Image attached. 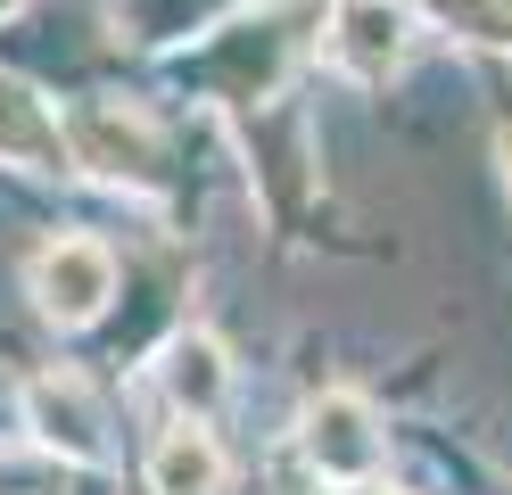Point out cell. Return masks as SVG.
Here are the masks:
<instances>
[{
	"label": "cell",
	"instance_id": "1",
	"mask_svg": "<svg viewBox=\"0 0 512 495\" xmlns=\"http://www.w3.org/2000/svg\"><path fill=\"white\" fill-rule=\"evenodd\" d=\"M58 149H67L83 174H100L116 190H157V124L141 108H124V99H75L67 116H58Z\"/></svg>",
	"mask_w": 512,
	"mask_h": 495
},
{
	"label": "cell",
	"instance_id": "2",
	"mask_svg": "<svg viewBox=\"0 0 512 495\" xmlns=\"http://www.w3.org/2000/svg\"><path fill=\"white\" fill-rule=\"evenodd\" d=\"M413 42H422L413 0H331V17H323V58H331V75H347V83L405 75Z\"/></svg>",
	"mask_w": 512,
	"mask_h": 495
},
{
	"label": "cell",
	"instance_id": "3",
	"mask_svg": "<svg viewBox=\"0 0 512 495\" xmlns=\"http://www.w3.org/2000/svg\"><path fill=\"white\" fill-rule=\"evenodd\" d=\"M298 454H306V471L331 479V487H372L380 479V413H372V396L323 388L298 413Z\"/></svg>",
	"mask_w": 512,
	"mask_h": 495
},
{
	"label": "cell",
	"instance_id": "4",
	"mask_svg": "<svg viewBox=\"0 0 512 495\" xmlns=\"http://www.w3.org/2000/svg\"><path fill=\"white\" fill-rule=\"evenodd\" d=\"M25 289H34L42 322H58V330H91V322L108 314V297H116V256H108V240H83V231H67V240H42L34 264H25Z\"/></svg>",
	"mask_w": 512,
	"mask_h": 495
},
{
	"label": "cell",
	"instance_id": "5",
	"mask_svg": "<svg viewBox=\"0 0 512 495\" xmlns=\"http://www.w3.org/2000/svg\"><path fill=\"white\" fill-rule=\"evenodd\" d=\"M25 429H34V446L58 454V462H108V413L100 396H91L83 372H42L25 380Z\"/></svg>",
	"mask_w": 512,
	"mask_h": 495
},
{
	"label": "cell",
	"instance_id": "6",
	"mask_svg": "<svg viewBox=\"0 0 512 495\" xmlns=\"http://www.w3.org/2000/svg\"><path fill=\"white\" fill-rule=\"evenodd\" d=\"M223 487H232V462H223L207 421L157 429V446H149V495H223Z\"/></svg>",
	"mask_w": 512,
	"mask_h": 495
},
{
	"label": "cell",
	"instance_id": "7",
	"mask_svg": "<svg viewBox=\"0 0 512 495\" xmlns=\"http://www.w3.org/2000/svg\"><path fill=\"white\" fill-rule=\"evenodd\" d=\"M157 380H166L182 421H207L223 405V388H232V355H223V339H207V330H174L166 355H157Z\"/></svg>",
	"mask_w": 512,
	"mask_h": 495
},
{
	"label": "cell",
	"instance_id": "8",
	"mask_svg": "<svg viewBox=\"0 0 512 495\" xmlns=\"http://www.w3.org/2000/svg\"><path fill=\"white\" fill-rule=\"evenodd\" d=\"M413 17L471 50H512V0H413Z\"/></svg>",
	"mask_w": 512,
	"mask_h": 495
},
{
	"label": "cell",
	"instance_id": "9",
	"mask_svg": "<svg viewBox=\"0 0 512 495\" xmlns=\"http://www.w3.org/2000/svg\"><path fill=\"white\" fill-rule=\"evenodd\" d=\"M347 495H405V487H389V479H372V487H347Z\"/></svg>",
	"mask_w": 512,
	"mask_h": 495
},
{
	"label": "cell",
	"instance_id": "10",
	"mask_svg": "<svg viewBox=\"0 0 512 495\" xmlns=\"http://www.w3.org/2000/svg\"><path fill=\"white\" fill-rule=\"evenodd\" d=\"M496 157H504V190H512V132H504V141H496Z\"/></svg>",
	"mask_w": 512,
	"mask_h": 495
},
{
	"label": "cell",
	"instance_id": "11",
	"mask_svg": "<svg viewBox=\"0 0 512 495\" xmlns=\"http://www.w3.org/2000/svg\"><path fill=\"white\" fill-rule=\"evenodd\" d=\"M17 9H25V0H0V25H9V17H17Z\"/></svg>",
	"mask_w": 512,
	"mask_h": 495
}]
</instances>
